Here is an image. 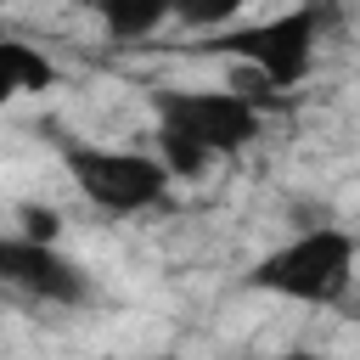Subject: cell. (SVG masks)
Wrapping results in <instances>:
<instances>
[{
    "instance_id": "3957f363",
    "label": "cell",
    "mask_w": 360,
    "mask_h": 360,
    "mask_svg": "<svg viewBox=\"0 0 360 360\" xmlns=\"http://www.w3.org/2000/svg\"><path fill=\"white\" fill-rule=\"evenodd\" d=\"M62 163L73 174V186L107 208V214H141V208H158L169 197V174L158 158L146 152H124V146H62Z\"/></svg>"
},
{
    "instance_id": "277c9868",
    "label": "cell",
    "mask_w": 360,
    "mask_h": 360,
    "mask_svg": "<svg viewBox=\"0 0 360 360\" xmlns=\"http://www.w3.org/2000/svg\"><path fill=\"white\" fill-rule=\"evenodd\" d=\"M152 107H158V124L163 129L186 135L208 158L253 146L259 141V124H264V112L248 96H236V90H152Z\"/></svg>"
},
{
    "instance_id": "8fae6325",
    "label": "cell",
    "mask_w": 360,
    "mask_h": 360,
    "mask_svg": "<svg viewBox=\"0 0 360 360\" xmlns=\"http://www.w3.org/2000/svg\"><path fill=\"white\" fill-rule=\"evenodd\" d=\"M0 39H6V28H0Z\"/></svg>"
},
{
    "instance_id": "ba28073f",
    "label": "cell",
    "mask_w": 360,
    "mask_h": 360,
    "mask_svg": "<svg viewBox=\"0 0 360 360\" xmlns=\"http://www.w3.org/2000/svg\"><path fill=\"white\" fill-rule=\"evenodd\" d=\"M242 6H248V0H174V17H180V28L214 34V28H225Z\"/></svg>"
},
{
    "instance_id": "8992f818",
    "label": "cell",
    "mask_w": 360,
    "mask_h": 360,
    "mask_svg": "<svg viewBox=\"0 0 360 360\" xmlns=\"http://www.w3.org/2000/svg\"><path fill=\"white\" fill-rule=\"evenodd\" d=\"M51 84H56V62L39 45H22L6 34L0 39V107H11L28 90H51Z\"/></svg>"
},
{
    "instance_id": "52a82bcc",
    "label": "cell",
    "mask_w": 360,
    "mask_h": 360,
    "mask_svg": "<svg viewBox=\"0 0 360 360\" xmlns=\"http://www.w3.org/2000/svg\"><path fill=\"white\" fill-rule=\"evenodd\" d=\"M84 6L101 17V28H107L112 45H135V39L158 34L174 17V0H84Z\"/></svg>"
},
{
    "instance_id": "6da1fadb",
    "label": "cell",
    "mask_w": 360,
    "mask_h": 360,
    "mask_svg": "<svg viewBox=\"0 0 360 360\" xmlns=\"http://www.w3.org/2000/svg\"><path fill=\"white\" fill-rule=\"evenodd\" d=\"M354 281V236L343 225H309L248 270V287L292 304H338Z\"/></svg>"
},
{
    "instance_id": "5b68a950",
    "label": "cell",
    "mask_w": 360,
    "mask_h": 360,
    "mask_svg": "<svg viewBox=\"0 0 360 360\" xmlns=\"http://www.w3.org/2000/svg\"><path fill=\"white\" fill-rule=\"evenodd\" d=\"M0 281L34 292L45 304H84V292H90L84 287V270L68 253H56L45 242H22V236H6L0 242Z\"/></svg>"
},
{
    "instance_id": "9c48e42d",
    "label": "cell",
    "mask_w": 360,
    "mask_h": 360,
    "mask_svg": "<svg viewBox=\"0 0 360 360\" xmlns=\"http://www.w3.org/2000/svg\"><path fill=\"white\" fill-rule=\"evenodd\" d=\"M17 219H22V242H45V248H56V231H62V214H56V208L22 202Z\"/></svg>"
},
{
    "instance_id": "30bf717a",
    "label": "cell",
    "mask_w": 360,
    "mask_h": 360,
    "mask_svg": "<svg viewBox=\"0 0 360 360\" xmlns=\"http://www.w3.org/2000/svg\"><path fill=\"white\" fill-rule=\"evenodd\" d=\"M276 360H315V354H304V349H292V354H276Z\"/></svg>"
},
{
    "instance_id": "7a4b0ae2",
    "label": "cell",
    "mask_w": 360,
    "mask_h": 360,
    "mask_svg": "<svg viewBox=\"0 0 360 360\" xmlns=\"http://www.w3.org/2000/svg\"><path fill=\"white\" fill-rule=\"evenodd\" d=\"M321 28H326V6H321V0H304V6L276 11V17H264V22L219 28V34L208 39V51L242 56V62L253 68V79H264L270 90H292V84H304L309 68H315Z\"/></svg>"
}]
</instances>
